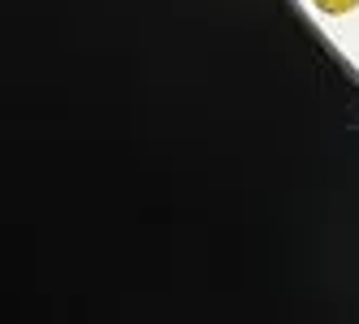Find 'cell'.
I'll list each match as a JSON object with an SVG mask.
<instances>
[{"mask_svg":"<svg viewBox=\"0 0 359 324\" xmlns=\"http://www.w3.org/2000/svg\"><path fill=\"white\" fill-rule=\"evenodd\" d=\"M312 9L325 17H351L359 9V0H312Z\"/></svg>","mask_w":359,"mask_h":324,"instance_id":"6da1fadb","label":"cell"}]
</instances>
